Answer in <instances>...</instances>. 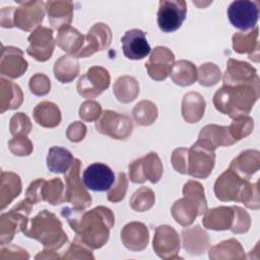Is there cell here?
<instances>
[{
	"label": "cell",
	"mask_w": 260,
	"mask_h": 260,
	"mask_svg": "<svg viewBox=\"0 0 260 260\" xmlns=\"http://www.w3.org/2000/svg\"><path fill=\"white\" fill-rule=\"evenodd\" d=\"M61 213L76 233L75 238L90 249H99L108 242L110 230L115 223L113 212L105 206H98L89 211L64 207Z\"/></svg>",
	"instance_id": "cell-1"
},
{
	"label": "cell",
	"mask_w": 260,
	"mask_h": 260,
	"mask_svg": "<svg viewBox=\"0 0 260 260\" xmlns=\"http://www.w3.org/2000/svg\"><path fill=\"white\" fill-rule=\"evenodd\" d=\"M260 95V84H223L213 96L217 111L237 118L247 116Z\"/></svg>",
	"instance_id": "cell-2"
},
{
	"label": "cell",
	"mask_w": 260,
	"mask_h": 260,
	"mask_svg": "<svg viewBox=\"0 0 260 260\" xmlns=\"http://www.w3.org/2000/svg\"><path fill=\"white\" fill-rule=\"evenodd\" d=\"M214 194L221 201L242 202L249 208H259L258 182L251 184L230 168L215 181Z\"/></svg>",
	"instance_id": "cell-3"
},
{
	"label": "cell",
	"mask_w": 260,
	"mask_h": 260,
	"mask_svg": "<svg viewBox=\"0 0 260 260\" xmlns=\"http://www.w3.org/2000/svg\"><path fill=\"white\" fill-rule=\"evenodd\" d=\"M23 234L39 241L49 252L58 250L67 241V235L62 229L59 218L48 210H42L31 220Z\"/></svg>",
	"instance_id": "cell-4"
},
{
	"label": "cell",
	"mask_w": 260,
	"mask_h": 260,
	"mask_svg": "<svg viewBox=\"0 0 260 260\" xmlns=\"http://www.w3.org/2000/svg\"><path fill=\"white\" fill-rule=\"evenodd\" d=\"M184 198L177 200L172 207V215L183 226L190 225L198 215L207 210L204 189L199 182L190 180L183 188Z\"/></svg>",
	"instance_id": "cell-5"
},
{
	"label": "cell",
	"mask_w": 260,
	"mask_h": 260,
	"mask_svg": "<svg viewBox=\"0 0 260 260\" xmlns=\"http://www.w3.org/2000/svg\"><path fill=\"white\" fill-rule=\"evenodd\" d=\"M202 222L209 230H231L234 234H242L249 230L251 220L248 212L239 206H219L206 210Z\"/></svg>",
	"instance_id": "cell-6"
},
{
	"label": "cell",
	"mask_w": 260,
	"mask_h": 260,
	"mask_svg": "<svg viewBox=\"0 0 260 260\" xmlns=\"http://www.w3.org/2000/svg\"><path fill=\"white\" fill-rule=\"evenodd\" d=\"M46 3L42 1L21 2L19 7H3L1 9V26H16L23 30H30L39 25L44 18Z\"/></svg>",
	"instance_id": "cell-7"
},
{
	"label": "cell",
	"mask_w": 260,
	"mask_h": 260,
	"mask_svg": "<svg viewBox=\"0 0 260 260\" xmlns=\"http://www.w3.org/2000/svg\"><path fill=\"white\" fill-rule=\"evenodd\" d=\"M32 202L25 198L15 205L9 212L2 213L0 219L1 245L8 244L15 233L24 232L27 228V217L32 209Z\"/></svg>",
	"instance_id": "cell-8"
},
{
	"label": "cell",
	"mask_w": 260,
	"mask_h": 260,
	"mask_svg": "<svg viewBox=\"0 0 260 260\" xmlns=\"http://www.w3.org/2000/svg\"><path fill=\"white\" fill-rule=\"evenodd\" d=\"M64 187L60 178H54L50 181L37 179L31 182L26 190V198L32 203L48 201L52 205L62 203L64 200Z\"/></svg>",
	"instance_id": "cell-9"
},
{
	"label": "cell",
	"mask_w": 260,
	"mask_h": 260,
	"mask_svg": "<svg viewBox=\"0 0 260 260\" xmlns=\"http://www.w3.org/2000/svg\"><path fill=\"white\" fill-rule=\"evenodd\" d=\"M81 161L78 158H74V161L69 169V172L65 176V194L64 200L70 202L75 208L84 209L91 204V197L85 190L86 187L82 185L79 177Z\"/></svg>",
	"instance_id": "cell-10"
},
{
	"label": "cell",
	"mask_w": 260,
	"mask_h": 260,
	"mask_svg": "<svg viewBox=\"0 0 260 260\" xmlns=\"http://www.w3.org/2000/svg\"><path fill=\"white\" fill-rule=\"evenodd\" d=\"M226 13L233 26L244 31L251 30L256 26L259 18V2L248 0L234 1L230 4Z\"/></svg>",
	"instance_id": "cell-11"
},
{
	"label": "cell",
	"mask_w": 260,
	"mask_h": 260,
	"mask_svg": "<svg viewBox=\"0 0 260 260\" xmlns=\"http://www.w3.org/2000/svg\"><path fill=\"white\" fill-rule=\"evenodd\" d=\"M161 175L162 165L155 152H149L129 165V177L134 183H143L146 180L156 183Z\"/></svg>",
	"instance_id": "cell-12"
},
{
	"label": "cell",
	"mask_w": 260,
	"mask_h": 260,
	"mask_svg": "<svg viewBox=\"0 0 260 260\" xmlns=\"http://www.w3.org/2000/svg\"><path fill=\"white\" fill-rule=\"evenodd\" d=\"M215 162L214 151L207 150L202 146L194 143L187 150V162H186V174L198 178H207Z\"/></svg>",
	"instance_id": "cell-13"
},
{
	"label": "cell",
	"mask_w": 260,
	"mask_h": 260,
	"mask_svg": "<svg viewBox=\"0 0 260 260\" xmlns=\"http://www.w3.org/2000/svg\"><path fill=\"white\" fill-rule=\"evenodd\" d=\"M187 3L180 1H159L157 24L164 32H173L181 27L186 18Z\"/></svg>",
	"instance_id": "cell-14"
},
{
	"label": "cell",
	"mask_w": 260,
	"mask_h": 260,
	"mask_svg": "<svg viewBox=\"0 0 260 260\" xmlns=\"http://www.w3.org/2000/svg\"><path fill=\"white\" fill-rule=\"evenodd\" d=\"M96 130L115 139H126L132 132V120L125 115H121L111 110L102 113V117L95 123Z\"/></svg>",
	"instance_id": "cell-15"
},
{
	"label": "cell",
	"mask_w": 260,
	"mask_h": 260,
	"mask_svg": "<svg viewBox=\"0 0 260 260\" xmlns=\"http://www.w3.org/2000/svg\"><path fill=\"white\" fill-rule=\"evenodd\" d=\"M110 85V74L101 66H93L77 82V91L85 99H94Z\"/></svg>",
	"instance_id": "cell-16"
},
{
	"label": "cell",
	"mask_w": 260,
	"mask_h": 260,
	"mask_svg": "<svg viewBox=\"0 0 260 260\" xmlns=\"http://www.w3.org/2000/svg\"><path fill=\"white\" fill-rule=\"evenodd\" d=\"M82 181L87 189L103 192L112 188L115 183V175L107 165L93 162L83 171Z\"/></svg>",
	"instance_id": "cell-17"
},
{
	"label": "cell",
	"mask_w": 260,
	"mask_h": 260,
	"mask_svg": "<svg viewBox=\"0 0 260 260\" xmlns=\"http://www.w3.org/2000/svg\"><path fill=\"white\" fill-rule=\"evenodd\" d=\"M29 46L26 53L40 62H45L51 58L55 41L53 39V30L45 26L37 27L28 37Z\"/></svg>",
	"instance_id": "cell-18"
},
{
	"label": "cell",
	"mask_w": 260,
	"mask_h": 260,
	"mask_svg": "<svg viewBox=\"0 0 260 260\" xmlns=\"http://www.w3.org/2000/svg\"><path fill=\"white\" fill-rule=\"evenodd\" d=\"M153 250L162 259L178 258L180 239L177 232L170 225H159L153 237Z\"/></svg>",
	"instance_id": "cell-19"
},
{
	"label": "cell",
	"mask_w": 260,
	"mask_h": 260,
	"mask_svg": "<svg viewBox=\"0 0 260 260\" xmlns=\"http://www.w3.org/2000/svg\"><path fill=\"white\" fill-rule=\"evenodd\" d=\"M175 55L166 47H156L146 62L145 67L149 76L156 80H165L172 71L174 66Z\"/></svg>",
	"instance_id": "cell-20"
},
{
	"label": "cell",
	"mask_w": 260,
	"mask_h": 260,
	"mask_svg": "<svg viewBox=\"0 0 260 260\" xmlns=\"http://www.w3.org/2000/svg\"><path fill=\"white\" fill-rule=\"evenodd\" d=\"M260 84L256 69L247 62L229 59L223 84Z\"/></svg>",
	"instance_id": "cell-21"
},
{
	"label": "cell",
	"mask_w": 260,
	"mask_h": 260,
	"mask_svg": "<svg viewBox=\"0 0 260 260\" xmlns=\"http://www.w3.org/2000/svg\"><path fill=\"white\" fill-rule=\"evenodd\" d=\"M195 143L207 150L214 151L218 146H230L236 141L231 136L228 126L211 124L201 129L198 140Z\"/></svg>",
	"instance_id": "cell-22"
},
{
	"label": "cell",
	"mask_w": 260,
	"mask_h": 260,
	"mask_svg": "<svg viewBox=\"0 0 260 260\" xmlns=\"http://www.w3.org/2000/svg\"><path fill=\"white\" fill-rule=\"evenodd\" d=\"M123 54L128 59L140 60L150 53V46L144 31L138 28L129 29L121 39Z\"/></svg>",
	"instance_id": "cell-23"
},
{
	"label": "cell",
	"mask_w": 260,
	"mask_h": 260,
	"mask_svg": "<svg viewBox=\"0 0 260 260\" xmlns=\"http://www.w3.org/2000/svg\"><path fill=\"white\" fill-rule=\"evenodd\" d=\"M27 69V62L23 58V53L15 47L2 46L0 71L2 75L9 78H17L21 76Z\"/></svg>",
	"instance_id": "cell-24"
},
{
	"label": "cell",
	"mask_w": 260,
	"mask_h": 260,
	"mask_svg": "<svg viewBox=\"0 0 260 260\" xmlns=\"http://www.w3.org/2000/svg\"><path fill=\"white\" fill-rule=\"evenodd\" d=\"M111 39L110 27L105 23H95L84 36V46L79 57L85 58L98 51L107 49L111 44Z\"/></svg>",
	"instance_id": "cell-25"
},
{
	"label": "cell",
	"mask_w": 260,
	"mask_h": 260,
	"mask_svg": "<svg viewBox=\"0 0 260 260\" xmlns=\"http://www.w3.org/2000/svg\"><path fill=\"white\" fill-rule=\"evenodd\" d=\"M147 226L138 221L127 223L121 232V240L124 246L131 251H141L148 244Z\"/></svg>",
	"instance_id": "cell-26"
},
{
	"label": "cell",
	"mask_w": 260,
	"mask_h": 260,
	"mask_svg": "<svg viewBox=\"0 0 260 260\" xmlns=\"http://www.w3.org/2000/svg\"><path fill=\"white\" fill-rule=\"evenodd\" d=\"M57 45L68 55L78 58L84 46V36L76 28L67 25L59 29L56 38Z\"/></svg>",
	"instance_id": "cell-27"
},
{
	"label": "cell",
	"mask_w": 260,
	"mask_h": 260,
	"mask_svg": "<svg viewBox=\"0 0 260 260\" xmlns=\"http://www.w3.org/2000/svg\"><path fill=\"white\" fill-rule=\"evenodd\" d=\"M233 48L235 52L243 54L248 53L249 58L255 62L259 61V43L258 27L248 31L237 32L233 36Z\"/></svg>",
	"instance_id": "cell-28"
},
{
	"label": "cell",
	"mask_w": 260,
	"mask_h": 260,
	"mask_svg": "<svg viewBox=\"0 0 260 260\" xmlns=\"http://www.w3.org/2000/svg\"><path fill=\"white\" fill-rule=\"evenodd\" d=\"M260 168V154L258 150H245L235 157L230 169L233 170L240 177L249 180L250 177L255 174Z\"/></svg>",
	"instance_id": "cell-29"
},
{
	"label": "cell",
	"mask_w": 260,
	"mask_h": 260,
	"mask_svg": "<svg viewBox=\"0 0 260 260\" xmlns=\"http://www.w3.org/2000/svg\"><path fill=\"white\" fill-rule=\"evenodd\" d=\"M46 11L54 28H62L70 24L73 15V4L70 1H48Z\"/></svg>",
	"instance_id": "cell-30"
},
{
	"label": "cell",
	"mask_w": 260,
	"mask_h": 260,
	"mask_svg": "<svg viewBox=\"0 0 260 260\" xmlns=\"http://www.w3.org/2000/svg\"><path fill=\"white\" fill-rule=\"evenodd\" d=\"M205 101L203 96L194 91L186 93L182 102V115L186 122L197 123L204 115Z\"/></svg>",
	"instance_id": "cell-31"
},
{
	"label": "cell",
	"mask_w": 260,
	"mask_h": 260,
	"mask_svg": "<svg viewBox=\"0 0 260 260\" xmlns=\"http://www.w3.org/2000/svg\"><path fill=\"white\" fill-rule=\"evenodd\" d=\"M183 247L186 251L192 254H201L209 245L208 235L196 225L191 229H184L182 232Z\"/></svg>",
	"instance_id": "cell-32"
},
{
	"label": "cell",
	"mask_w": 260,
	"mask_h": 260,
	"mask_svg": "<svg viewBox=\"0 0 260 260\" xmlns=\"http://www.w3.org/2000/svg\"><path fill=\"white\" fill-rule=\"evenodd\" d=\"M74 161L71 152L61 146H52L47 155V167L52 173L65 174Z\"/></svg>",
	"instance_id": "cell-33"
},
{
	"label": "cell",
	"mask_w": 260,
	"mask_h": 260,
	"mask_svg": "<svg viewBox=\"0 0 260 260\" xmlns=\"http://www.w3.org/2000/svg\"><path fill=\"white\" fill-rule=\"evenodd\" d=\"M36 122L46 128H54L61 122V112L57 105L51 102H42L34 110Z\"/></svg>",
	"instance_id": "cell-34"
},
{
	"label": "cell",
	"mask_w": 260,
	"mask_h": 260,
	"mask_svg": "<svg viewBox=\"0 0 260 260\" xmlns=\"http://www.w3.org/2000/svg\"><path fill=\"white\" fill-rule=\"evenodd\" d=\"M1 209H4L21 192V181L18 175L1 172Z\"/></svg>",
	"instance_id": "cell-35"
},
{
	"label": "cell",
	"mask_w": 260,
	"mask_h": 260,
	"mask_svg": "<svg viewBox=\"0 0 260 260\" xmlns=\"http://www.w3.org/2000/svg\"><path fill=\"white\" fill-rule=\"evenodd\" d=\"M1 81V93H0V107L1 113L6 110L17 109L22 103V91L20 87L12 81L4 78Z\"/></svg>",
	"instance_id": "cell-36"
},
{
	"label": "cell",
	"mask_w": 260,
	"mask_h": 260,
	"mask_svg": "<svg viewBox=\"0 0 260 260\" xmlns=\"http://www.w3.org/2000/svg\"><path fill=\"white\" fill-rule=\"evenodd\" d=\"M171 78L178 85H191L198 78L197 69L193 63L186 60H180L174 63L171 71Z\"/></svg>",
	"instance_id": "cell-37"
},
{
	"label": "cell",
	"mask_w": 260,
	"mask_h": 260,
	"mask_svg": "<svg viewBox=\"0 0 260 260\" xmlns=\"http://www.w3.org/2000/svg\"><path fill=\"white\" fill-rule=\"evenodd\" d=\"M79 72V64L75 57L61 56L54 65V75L61 82L72 81Z\"/></svg>",
	"instance_id": "cell-38"
},
{
	"label": "cell",
	"mask_w": 260,
	"mask_h": 260,
	"mask_svg": "<svg viewBox=\"0 0 260 260\" xmlns=\"http://www.w3.org/2000/svg\"><path fill=\"white\" fill-rule=\"evenodd\" d=\"M114 93L118 101L122 103H130L136 99L139 93V85L134 77H119L114 84Z\"/></svg>",
	"instance_id": "cell-39"
},
{
	"label": "cell",
	"mask_w": 260,
	"mask_h": 260,
	"mask_svg": "<svg viewBox=\"0 0 260 260\" xmlns=\"http://www.w3.org/2000/svg\"><path fill=\"white\" fill-rule=\"evenodd\" d=\"M244 250L241 244L235 240L230 239L226 241H222L221 243L213 246L209 250V258L210 259H218V258H244Z\"/></svg>",
	"instance_id": "cell-40"
},
{
	"label": "cell",
	"mask_w": 260,
	"mask_h": 260,
	"mask_svg": "<svg viewBox=\"0 0 260 260\" xmlns=\"http://www.w3.org/2000/svg\"><path fill=\"white\" fill-rule=\"evenodd\" d=\"M132 114L139 125L147 126L155 121L157 117V109L150 101H141L134 107Z\"/></svg>",
	"instance_id": "cell-41"
},
{
	"label": "cell",
	"mask_w": 260,
	"mask_h": 260,
	"mask_svg": "<svg viewBox=\"0 0 260 260\" xmlns=\"http://www.w3.org/2000/svg\"><path fill=\"white\" fill-rule=\"evenodd\" d=\"M154 199V193L151 189L141 187L132 195L130 199V206L138 212H143L152 207Z\"/></svg>",
	"instance_id": "cell-42"
},
{
	"label": "cell",
	"mask_w": 260,
	"mask_h": 260,
	"mask_svg": "<svg viewBox=\"0 0 260 260\" xmlns=\"http://www.w3.org/2000/svg\"><path fill=\"white\" fill-rule=\"evenodd\" d=\"M254 127L253 119L248 116H240L234 118L232 124L229 126V131L233 139L237 142L242 138L248 136Z\"/></svg>",
	"instance_id": "cell-43"
},
{
	"label": "cell",
	"mask_w": 260,
	"mask_h": 260,
	"mask_svg": "<svg viewBox=\"0 0 260 260\" xmlns=\"http://www.w3.org/2000/svg\"><path fill=\"white\" fill-rule=\"evenodd\" d=\"M197 75L199 83L203 86H212L216 84L221 77L219 68L213 63H205L200 65Z\"/></svg>",
	"instance_id": "cell-44"
},
{
	"label": "cell",
	"mask_w": 260,
	"mask_h": 260,
	"mask_svg": "<svg viewBox=\"0 0 260 260\" xmlns=\"http://www.w3.org/2000/svg\"><path fill=\"white\" fill-rule=\"evenodd\" d=\"M9 129L13 136H25L30 132L31 129L30 120L23 113H17L12 116L9 124Z\"/></svg>",
	"instance_id": "cell-45"
},
{
	"label": "cell",
	"mask_w": 260,
	"mask_h": 260,
	"mask_svg": "<svg viewBox=\"0 0 260 260\" xmlns=\"http://www.w3.org/2000/svg\"><path fill=\"white\" fill-rule=\"evenodd\" d=\"M8 146L10 151L14 155H18V156L28 155L32 151V143L24 135L15 136L14 138H12L8 142Z\"/></svg>",
	"instance_id": "cell-46"
},
{
	"label": "cell",
	"mask_w": 260,
	"mask_h": 260,
	"mask_svg": "<svg viewBox=\"0 0 260 260\" xmlns=\"http://www.w3.org/2000/svg\"><path fill=\"white\" fill-rule=\"evenodd\" d=\"M102 115L101 105L93 101L84 102L79 109V117L86 122L98 121L99 117Z\"/></svg>",
	"instance_id": "cell-47"
},
{
	"label": "cell",
	"mask_w": 260,
	"mask_h": 260,
	"mask_svg": "<svg viewBox=\"0 0 260 260\" xmlns=\"http://www.w3.org/2000/svg\"><path fill=\"white\" fill-rule=\"evenodd\" d=\"M50 79L42 73H37L29 79L30 91L36 95L47 94L50 91Z\"/></svg>",
	"instance_id": "cell-48"
},
{
	"label": "cell",
	"mask_w": 260,
	"mask_h": 260,
	"mask_svg": "<svg viewBox=\"0 0 260 260\" xmlns=\"http://www.w3.org/2000/svg\"><path fill=\"white\" fill-rule=\"evenodd\" d=\"M127 178L124 173L118 174V180L116 182V186L108 193V200L111 202H119L121 201L127 191Z\"/></svg>",
	"instance_id": "cell-49"
},
{
	"label": "cell",
	"mask_w": 260,
	"mask_h": 260,
	"mask_svg": "<svg viewBox=\"0 0 260 260\" xmlns=\"http://www.w3.org/2000/svg\"><path fill=\"white\" fill-rule=\"evenodd\" d=\"M85 246L80 240H78L77 238H75L74 242L71 244L70 248L68 249L67 253L63 256V258H67V259H72V258H90L93 259V255L90 253L89 250H87Z\"/></svg>",
	"instance_id": "cell-50"
},
{
	"label": "cell",
	"mask_w": 260,
	"mask_h": 260,
	"mask_svg": "<svg viewBox=\"0 0 260 260\" xmlns=\"http://www.w3.org/2000/svg\"><path fill=\"white\" fill-rule=\"evenodd\" d=\"M187 150L188 148L180 147L176 148L172 154V164L175 170L181 174H186L187 162Z\"/></svg>",
	"instance_id": "cell-51"
},
{
	"label": "cell",
	"mask_w": 260,
	"mask_h": 260,
	"mask_svg": "<svg viewBox=\"0 0 260 260\" xmlns=\"http://www.w3.org/2000/svg\"><path fill=\"white\" fill-rule=\"evenodd\" d=\"M85 133H86L85 125L81 122H74L68 127L66 135L70 141L78 142L84 138Z\"/></svg>",
	"instance_id": "cell-52"
}]
</instances>
